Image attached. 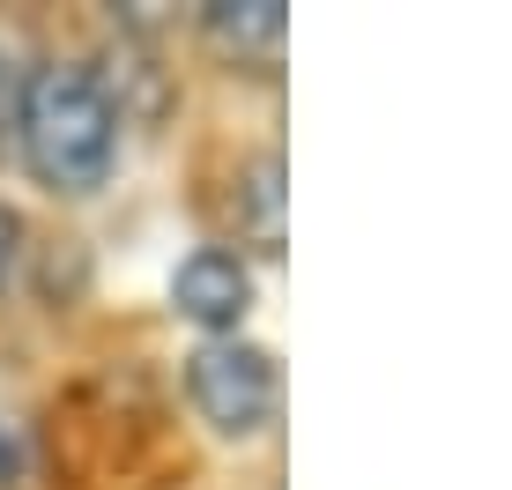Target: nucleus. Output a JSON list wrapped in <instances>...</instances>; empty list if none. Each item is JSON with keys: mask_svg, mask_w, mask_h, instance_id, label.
I'll return each mask as SVG.
<instances>
[{"mask_svg": "<svg viewBox=\"0 0 512 490\" xmlns=\"http://www.w3.org/2000/svg\"><path fill=\"white\" fill-rule=\"evenodd\" d=\"M15 149H23L30 179L52 194H90L112 171L119 149V112L112 90L75 60H45L23 75V112H15Z\"/></svg>", "mask_w": 512, "mask_h": 490, "instance_id": "f257e3e1", "label": "nucleus"}, {"mask_svg": "<svg viewBox=\"0 0 512 490\" xmlns=\"http://www.w3.org/2000/svg\"><path fill=\"white\" fill-rule=\"evenodd\" d=\"M186 401L201 409V424L223 431V439H253V431H268L275 409H282L275 357L260 342H238V335L201 342L186 357Z\"/></svg>", "mask_w": 512, "mask_h": 490, "instance_id": "f03ea898", "label": "nucleus"}, {"mask_svg": "<svg viewBox=\"0 0 512 490\" xmlns=\"http://www.w3.org/2000/svg\"><path fill=\"white\" fill-rule=\"evenodd\" d=\"M171 305H179V320L208 327V335H231L245 320V305H253V268H245L238 253H223V245H201V253L171 275Z\"/></svg>", "mask_w": 512, "mask_h": 490, "instance_id": "7ed1b4c3", "label": "nucleus"}, {"mask_svg": "<svg viewBox=\"0 0 512 490\" xmlns=\"http://www.w3.org/2000/svg\"><path fill=\"white\" fill-rule=\"evenodd\" d=\"M201 30L231 52V60L275 67L282 60V38H290V15H282V0H216V8L201 15Z\"/></svg>", "mask_w": 512, "mask_h": 490, "instance_id": "20e7f679", "label": "nucleus"}, {"mask_svg": "<svg viewBox=\"0 0 512 490\" xmlns=\"http://www.w3.org/2000/svg\"><path fill=\"white\" fill-rule=\"evenodd\" d=\"M231 208L245 216V238H253L260 253H282V156H253V164H245Z\"/></svg>", "mask_w": 512, "mask_h": 490, "instance_id": "39448f33", "label": "nucleus"}, {"mask_svg": "<svg viewBox=\"0 0 512 490\" xmlns=\"http://www.w3.org/2000/svg\"><path fill=\"white\" fill-rule=\"evenodd\" d=\"M30 476V424L0 409V490H15Z\"/></svg>", "mask_w": 512, "mask_h": 490, "instance_id": "423d86ee", "label": "nucleus"}, {"mask_svg": "<svg viewBox=\"0 0 512 490\" xmlns=\"http://www.w3.org/2000/svg\"><path fill=\"white\" fill-rule=\"evenodd\" d=\"M15 112H23V67L0 52V156L15 149Z\"/></svg>", "mask_w": 512, "mask_h": 490, "instance_id": "0eeeda50", "label": "nucleus"}, {"mask_svg": "<svg viewBox=\"0 0 512 490\" xmlns=\"http://www.w3.org/2000/svg\"><path fill=\"white\" fill-rule=\"evenodd\" d=\"M15 260H23V223H15V208H0V297L15 283Z\"/></svg>", "mask_w": 512, "mask_h": 490, "instance_id": "6e6552de", "label": "nucleus"}]
</instances>
